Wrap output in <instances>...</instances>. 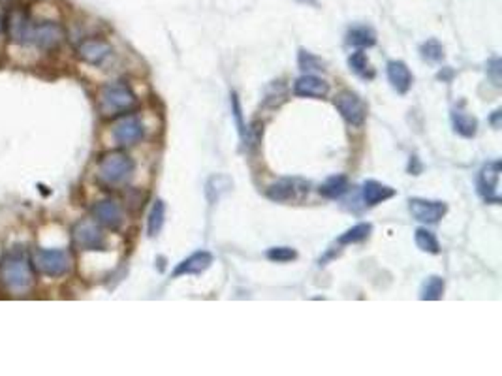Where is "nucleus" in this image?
I'll return each mask as SVG.
<instances>
[{"mask_svg": "<svg viewBox=\"0 0 502 376\" xmlns=\"http://www.w3.org/2000/svg\"><path fill=\"white\" fill-rule=\"evenodd\" d=\"M346 44L352 47H359V49L373 47L376 44V32L367 25L352 26L346 34Z\"/></svg>", "mask_w": 502, "mask_h": 376, "instance_id": "nucleus-19", "label": "nucleus"}, {"mask_svg": "<svg viewBox=\"0 0 502 376\" xmlns=\"http://www.w3.org/2000/svg\"><path fill=\"white\" fill-rule=\"evenodd\" d=\"M92 217L100 226L108 230H119L122 224V209L115 199H100L92 207Z\"/></svg>", "mask_w": 502, "mask_h": 376, "instance_id": "nucleus-12", "label": "nucleus"}, {"mask_svg": "<svg viewBox=\"0 0 502 376\" xmlns=\"http://www.w3.org/2000/svg\"><path fill=\"white\" fill-rule=\"evenodd\" d=\"M136 164L127 153H108L98 164V177L106 185H122L133 175Z\"/></svg>", "mask_w": 502, "mask_h": 376, "instance_id": "nucleus-3", "label": "nucleus"}, {"mask_svg": "<svg viewBox=\"0 0 502 376\" xmlns=\"http://www.w3.org/2000/svg\"><path fill=\"white\" fill-rule=\"evenodd\" d=\"M111 136H113V140L117 145L121 147L136 145V143H140V141L143 140V136H145V126H143V122H141L140 117L128 115L115 124L113 130H111Z\"/></svg>", "mask_w": 502, "mask_h": 376, "instance_id": "nucleus-11", "label": "nucleus"}, {"mask_svg": "<svg viewBox=\"0 0 502 376\" xmlns=\"http://www.w3.org/2000/svg\"><path fill=\"white\" fill-rule=\"evenodd\" d=\"M70 254L63 249H36L32 252V265L47 277H63L70 271Z\"/></svg>", "mask_w": 502, "mask_h": 376, "instance_id": "nucleus-4", "label": "nucleus"}, {"mask_svg": "<svg viewBox=\"0 0 502 376\" xmlns=\"http://www.w3.org/2000/svg\"><path fill=\"white\" fill-rule=\"evenodd\" d=\"M267 258L277 263H286L298 258V252L290 247H273V249L267 250Z\"/></svg>", "mask_w": 502, "mask_h": 376, "instance_id": "nucleus-29", "label": "nucleus"}, {"mask_svg": "<svg viewBox=\"0 0 502 376\" xmlns=\"http://www.w3.org/2000/svg\"><path fill=\"white\" fill-rule=\"evenodd\" d=\"M0 31H2V19H0Z\"/></svg>", "mask_w": 502, "mask_h": 376, "instance_id": "nucleus-33", "label": "nucleus"}, {"mask_svg": "<svg viewBox=\"0 0 502 376\" xmlns=\"http://www.w3.org/2000/svg\"><path fill=\"white\" fill-rule=\"evenodd\" d=\"M309 194V183L301 179H280L273 185L267 186L266 196L275 204H288V202H299L303 196Z\"/></svg>", "mask_w": 502, "mask_h": 376, "instance_id": "nucleus-7", "label": "nucleus"}, {"mask_svg": "<svg viewBox=\"0 0 502 376\" xmlns=\"http://www.w3.org/2000/svg\"><path fill=\"white\" fill-rule=\"evenodd\" d=\"M111 53H113L111 45L104 40H85L77 47L79 58L87 64H92V66H102L111 57Z\"/></svg>", "mask_w": 502, "mask_h": 376, "instance_id": "nucleus-13", "label": "nucleus"}, {"mask_svg": "<svg viewBox=\"0 0 502 376\" xmlns=\"http://www.w3.org/2000/svg\"><path fill=\"white\" fill-rule=\"evenodd\" d=\"M350 190V183L346 175H331L325 179V183L320 186V194L327 199L343 198L344 194Z\"/></svg>", "mask_w": 502, "mask_h": 376, "instance_id": "nucleus-21", "label": "nucleus"}, {"mask_svg": "<svg viewBox=\"0 0 502 376\" xmlns=\"http://www.w3.org/2000/svg\"><path fill=\"white\" fill-rule=\"evenodd\" d=\"M64 40V31L63 26L53 23V21H45L40 25H31V31L26 34L25 45H36L40 49H55L58 45L63 44Z\"/></svg>", "mask_w": 502, "mask_h": 376, "instance_id": "nucleus-8", "label": "nucleus"}, {"mask_svg": "<svg viewBox=\"0 0 502 376\" xmlns=\"http://www.w3.org/2000/svg\"><path fill=\"white\" fill-rule=\"evenodd\" d=\"M138 106V98L127 83L115 81L104 85L98 95V108L104 117H117L132 111Z\"/></svg>", "mask_w": 502, "mask_h": 376, "instance_id": "nucleus-2", "label": "nucleus"}, {"mask_svg": "<svg viewBox=\"0 0 502 376\" xmlns=\"http://www.w3.org/2000/svg\"><path fill=\"white\" fill-rule=\"evenodd\" d=\"M333 106L337 108V111L341 113L344 121L348 122L350 126H363L365 124V119H367V106L363 102L362 98L352 92V90H343L335 96L333 100Z\"/></svg>", "mask_w": 502, "mask_h": 376, "instance_id": "nucleus-5", "label": "nucleus"}, {"mask_svg": "<svg viewBox=\"0 0 502 376\" xmlns=\"http://www.w3.org/2000/svg\"><path fill=\"white\" fill-rule=\"evenodd\" d=\"M501 117H502V109H496V111H493V115H491L489 122H491V126L495 128V130L501 128Z\"/></svg>", "mask_w": 502, "mask_h": 376, "instance_id": "nucleus-32", "label": "nucleus"}, {"mask_svg": "<svg viewBox=\"0 0 502 376\" xmlns=\"http://www.w3.org/2000/svg\"><path fill=\"white\" fill-rule=\"evenodd\" d=\"M420 53H421V58L431 64L442 63V58H444V47H442V44H440L439 40L435 38L427 40L426 44H421Z\"/></svg>", "mask_w": 502, "mask_h": 376, "instance_id": "nucleus-27", "label": "nucleus"}, {"mask_svg": "<svg viewBox=\"0 0 502 376\" xmlns=\"http://www.w3.org/2000/svg\"><path fill=\"white\" fill-rule=\"evenodd\" d=\"M501 72H502V60L499 57H493L487 60V77L491 79V83L495 85V87H501L502 85V77H501Z\"/></svg>", "mask_w": 502, "mask_h": 376, "instance_id": "nucleus-30", "label": "nucleus"}, {"mask_svg": "<svg viewBox=\"0 0 502 376\" xmlns=\"http://www.w3.org/2000/svg\"><path fill=\"white\" fill-rule=\"evenodd\" d=\"M229 106H232V117H234V121H236L237 130H239V136H241L243 141H247V124H245V121H243L241 102H239V98H237L236 92H232V95H229Z\"/></svg>", "mask_w": 502, "mask_h": 376, "instance_id": "nucleus-28", "label": "nucleus"}, {"mask_svg": "<svg viewBox=\"0 0 502 376\" xmlns=\"http://www.w3.org/2000/svg\"><path fill=\"white\" fill-rule=\"evenodd\" d=\"M371 234H373V224L359 222L348 228L343 236H339L337 243L339 245H356V243H363L365 239H369Z\"/></svg>", "mask_w": 502, "mask_h": 376, "instance_id": "nucleus-24", "label": "nucleus"}, {"mask_svg": "<svg viewBox=\"0 0 502 376\" xmlns=\"http://www.w3.org/2000/svg\"><path fill=\"white\" fill-rule=\"evenodd\" d=\"M502 172V164L501 160H495V162H487L485 166L480 170L476 179V186H478V194L482 196L487 204H501V196L496 192V186H499V179H501Z\"/></svg>", "mask_w": 502, "mask_h": 376, "instance_id": "nucleus-9", "label": "nucleus"}, {"mask_svg": "<svg viewBox=\"0 0 502 376\" xmlns=\"http://www.w3.org/2000/svg\"><path fill=\"white\" fill-rule=\"evenodd\" d=\"M451 124H453V130L463 138H474L478 132L476 117L461 108H455L451 111Z\"/></svg>", "mask_w": 502, "mask_h": 376, "instance_id": "nucleus-18", "label": "nucleus"}, {"mask_svg": "<svg viewBox=\"0 0 502 376\" xmlns=\"http://www.w3.org/2000/svg\"><path fill=\"white\" fill-rule=\"evenodd\" d=\"M0 282L13 293H23L32 286L31 261L23 250H12L2 258Z\"/></svg>", "mask_w": 502, "mask_h": 376, "instance_id": "nucleus-1", "label": "nucleus"}, {"mask_svg": "<svg viewBox=\"0 0 502 376\" xmlns=\"http://www.w3.org/2000/svg\"><path fill=\"white\" fill-rule=\"evenodd\" d=\"M211 263H213V254L207 250H197L188 258H185L181 263H177L172 277L177 279V277H185V275H202L211 268Z\"/></svg>", "mask_w": 502, "mask_h": 376, "instance_id": "nucleus-14", "label": "nucleus"}, {"mask_svg": "<svg viewBox=\"0 0 502 376\" xmlns=\"http://www.w3.org/2000/svg\"><path fill=\"white\" fill-rule=\"evenodd\" d=\"M74 245L79 250H106L108 241L96 220H79L72 230Z\"/></svg>", "mask_w": 502, "mask_h": 376, "instance_id": "nucleus-6", "label": "nucleus"}, {"mask_svg": "<svg viewBox=\"0 0 502 376\" xmlns=\"http://www.w3.org/2000/svg\"><path fill=\"white\" fill-rule=\"evenodd\" d=\"M395 194H397L395 188L384 185L380 181H375V179L365 181L362 186V198L363 202H365V205H369V207H375V205L382 204V202H386V199H391Z\"/></svg>", "mask_w": 502, "mask_h": 376, "instance_id": "nucleus-17", "label": "nucleus"}, {"mask_svg": "<svg viewBox=\"0 0 502 376\" xmlns=\"http://www.w3.org/2000/svg\"><path fill=\"white\" fill-rule=\"evenodd\" d=\"M165 222V204L162 199H156L151 207V213H149V218H147V231L149 236L156 237L162 231Z\"/></svg>", "mask_w": 502, "mask_h": 376, "instance_id": "nucleus-25", "label": "nucleus"}, {"mask_svg": "<svg viewBox=\"0 0 502 376\" xmlns=\"http://www.w3.org/2000/svg\"><path fill=\"white\" fill-rule=\"evenodd\" d=\"M330 92V85L322 77L305 74L293 83V95L299 98H325Z\"/></svg>", "mask_w": 502, "mask_h": 376, "instance_id": "nucleus-16", "label": "nucleus"}, {"mask_svg": "<svg viewBox=\"0 0 502 376\" xmlns=\"http://www.w3.org/2000/svg\"><path fill=\"white\" fill-rule=\"evenodd\" d=\"M414 241H416V247L421 252H427V254H439L440 252L439 239L427 228H418V230L414 231Z\"/></svg>", "mask_w": 502, "mask_h": 376, "instance_id": "nucleus-26", "label": "nucleus"}, {"mask_svg": "<svg viewBox=\"0 0 502 376\" xmlns=\"http://www.w3.org/2000/svg\"><path fill=\"white\" fill-rule=\"evenodd\" d=\"M386 74H388L389 85L394 87L397 95H407L410 87H412V72L403 60H389L388 66H386Z\"/></svg>", "mask_w": 502, "mask_h": 376, "instance_id": "nucleus-15", "label": "nucleus"}, {"mask_svg": "<svg viewBox=\"0 0 502 376\" xmlns=\"http://www.w3.org/2000/svg\"><path fill=\"white\" fill-rule=\"evenodd\" d=\"M232 186H234V181H232L228 175L216 173V175L209 177L207 185H205V196H207V199H209L211 204H216L226 192L232 190Z\"/></svg>", "mask_w": 502, "mask_h": 376, "instance_id": "nucleus-20", "label": "nucleus"}, {"mask_svg": "<svg viewBox=\"0 0 502 376\" xmlns=\"http://www.w3.org/2000/svg\"><path fill=\"white\" fill-rule=\"evenodd\" d=\"M299 66L303 70H322V60L311 55L309 51H305V49H301L299 51Z\"/></svg>", "mask_w": 502, "mask_h": 376, "instance_id": "nucleus-31", "label": "nucleus"}, {"mask_svg": "<svg viewBox=\"0 0 502 376\" xmlns=\"http://www.w3.org/2000/svg\"><path fill=\"white\" fill-rule=\"evenodd\" d=\"M348 66H350V70L354 72L357 77H362V79H367V81H371V79L375 77V68L371 66L369 58H367L365 51H362V49L350 55Z\"/></svg>", "mask_w": 502, "mask_h": 376, "instance_id": "nucleus-22", "label": "nucleus"}, {"mask_svg": "<svg viewBox=\"0 0 502 376\" xmlns=\"http://www.w3.org/2000/svg\"><path fill=\"white\" fill-rule=\"evenodd\" d=\"M444 295V279L439 275H431L427 277L420 290L421 301H439Z\"/></svg>", "mask_w": 502, "mask_h": 376, "instance_id": "nucleus-23", "label": "nucleus"}, {"mask_svg": "<svg viewBox=\"0 0 502 376\" xmlns=\"http://www.w3.org/2000/svg\"><path fill=\"white\" fill-rule=\"evenodd\" d=\"M408 211L414 220L423 224H437L440 218L448 213V205L439 199L426 198H410L408 199Z\"/></svg>", "mask_w": 502, "mask_h": 376, "instance_id": "nucleus-10", "label": "nucleus"}]
</instances>
